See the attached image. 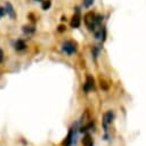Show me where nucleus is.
I'll return each instance as SVG.
<instances>
[{"mask_svg": "<svg viewBox=\"0 0 146 146\" xmlns=\"http://www.w3.org/2000/svg\"><path fill=\"white\" fill-rule=\"evenodd\" d=\"M50 5H51V1L50 0H42V9L43 10H47L49 7H50Z\"/></svg>", "mask_w": 146, "mask_h": 146, "instance_id": "obj_11", "label": "nucleus"}, {"mask_svg": "<svg viewBox=\"0 0 146 146\" xmlns=\"http://www.w3.org/2000/svg\"><path fill=\"white\" fill-rule=\"evenodd\" d=\"M73 140H74V132H73V129H71L68 131V135L66 136L65 140L63 141V146H71L73 144Z\"/></svg>", "mask_w": 146, "mask_h": 146, "instance_id": "obj_6", "label": "nucleus"}, {"mask_svg": "<svg viewBox=\"0 0 146 146\" xmlns=\"http://www.w3.org/2000/svg\"><path fill=\"white\" fill-rule=\"evenodd\" d=\"M65 29H66V27H65L64 25H59V26H58V31H59V32H64Z\"/></svg>", "mask_w": 146, "mask_h": 146, "instance_id": "obj_13", "label": "nucleus"}, {"mask_svg": "<svg viewBox=\"0 0 146 146\" xmlns=\"http://www.w3.org/2000/svg\"><path fill=\"white\" fill-rule=\"evenodd\" d=\"M114 119V114L112 111H108L107 113L104 114V117H103V124H104V129L105 131H107V128H108V124H111V122L113 121Z\"/></svg>", "mask_w": 146, "mask_h": 146, "instance_id": "obj_4", "label": "nucleus"}, {"mask_svg": "<svg viewBox=\"0 0 146 146\" xmlns=\"http://www.w3.org/2000/svg\"><path fill=\"white\" fill-rule=\"evenodd\" d=\"M102 21H103L102 15H96L91 11H89L84 15V23H86V25L88 26V29L90 31H94L98 25H100Z\"/></svg>", "mask_w": 146, "mask_h": 146, "instance_id": "obj_1", "label": "nucleus"}, {"mask_svg": "<svg viewBox=\"0 0 146 146\" xmlns=\"http://www.w3.org/2000/svg\"><path fill=\"white\" fill-rule=\"evenodd\" d=\"M3 7H5V9H6V14H8V15L10 16V18L15 19V18H16V13H15V10H14L13 5L9 3V2H6V5H5Z\"/></svg>", "mask_w": 146, "mask_h": 146, "instance_id": "obj_5", "label": "nucleus"}, {"mask_svg": "<svg viewBox=\"0 0 146 146\" xmlns=\"http://www.w3.org/2000/svg\"><path fill=\"white\" fill-rule=\"evenodd\" d=\"M94 89H95V80L91 75H87L86 82L83 83V90L86 92H89L90 90H94Z\"/></svg>", "mask_w": 146, "mask_h": 146, "instance_id": "obj_3", "label": "nucleus"}, {"mask_svg": "<svg viewBox=\"0 0 146 146\" xmlns=\"http://www.w3.org/2000/svg\"><path fill=\"white\" fill-rule=\"evenodd\" d=\"M71 26L72 27H79L80 26V16H79V9H76V14L72 17L71 21Z\"/></svg>", "mask_w": 146, "mask_h": 146, "instance_id": "obj_7", "label": "nucleus"}, {"mask_svg": "<svg viewBox=\"0 0 146 146\" xmlns=\"http://www.w3.org/2000/svg\"><path fill=\"white\" fill-rule=\"evenodd\" d=\"M14 48L17 50V51H22V50H25L26 49V43L24 42V40H17L14 44Z\"/></svg>", "mask_w": 146, "mask_h": 146, "instance_id": "obj_8", "label": "nucleus"}, {"mask_svg": "<svg viewBox=\"0 0 146 146\" xmlns=\"http://www.w3.org/2000/svg\"><path fill=\"white\" fill-rule=\"evenodd\" d=\"M82 144H83V146H92L94 145L92 138H91V136L89 133L84 135V137L82 138Z\"/></svg>", "mask_w": 146, "mask_h": 146, "instance_id": "obj_9", "label": "nucleus"}, {"mask_svg": "<svg viewBox=\"0 0 146 146\" xmlns=\"http://www.w3.org/2000/svg\"><path fill=\"white\" fill-rule=\"evenodd\" d=\"M94 3V0H84L83 1V6L84 7H90Z\"/></svg>", "mask_w": 146, "mask_h": 146, "instance_id": "obj_12", "label": "nucleus"}, {"mask_svg": "<svg viewBox=\"0 0 146 146\" xmlns=\"http://www.w3.org/2000/svg\"><path fill=\"white\" fill-rule=\"evenodd\" d=\"M34 31H35V27L32 26V25H25V26H23V32L25 34H32Z\"/></svg>", "mask_w": 146, "mask_h": 146, "instance_id": "obj_10", "label": "nucleus"}, {"mask_svg": "<svg viewBox=\"0 0 146 146\" xmlns=\"http://www.w3.org/2000/svg\"><path fill=\"white\" fill-rule=\"evenodd\" d=\"M62 50L66 55H73V54L76 52V43L74 41H72V40H67V41L63 42Z\"/></svg>", "mask_w": 146, "mask_h": 146, "instance_id": "obj_2", "label": "nucleus"}, {"mask_svg": "<svg viewBox=\"0 0 146 146\" xmlns=\"http://www.w3.org/2000/svg\"><path fill=\"white\" fill-rule=\"evenodd\" d=\"M2 60H3V50L0 49V63H2Z\"/></svg>", "mask_w": 146, "mask_h": 146, "instance_id": "obj_14", "label": "nucleus"}]
</instances>
